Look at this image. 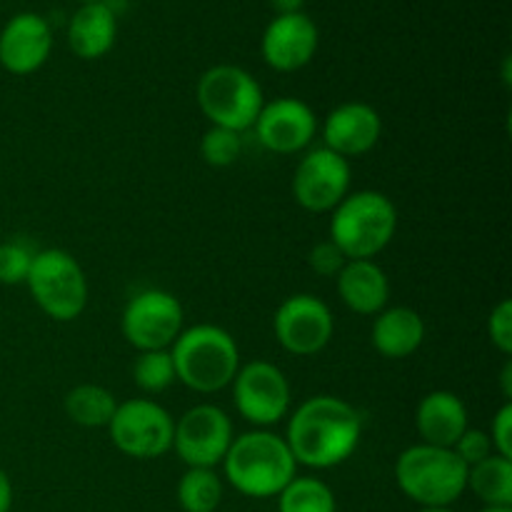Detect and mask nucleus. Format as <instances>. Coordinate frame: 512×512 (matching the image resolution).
Instances as JSON below:
<instances>
[{
	"mask_svg": "<svg viewBox=\"0 0 512 512\" xmlns=\"http://www.w3.org/2000/svg\"><path fill=\"white\" fill-rule=\"evenodd\" d=\"M363 438L358 410L335 395H315L288 415L285 443L295 463L313 470H330L353 458Z\"/></svg>",
	"mask_w": 512,
	"mask_h": 512,
	"instance_id": "1",
	"label": "nucleus"
},
{
	"mask_svg": "<svg viewBox=\"0 0 512 512\" xmlns=\"http://www.w3.org/2000/svg\"><path fill=\"white\" fill-rule=\"evenodd\" d=\"M220 468L233 490L255 500L278 498L298 475V463L283 435L258 428L233 438Z\"/></svg>",
	"mask_w": 512,
	"mask_h": 512,
	"instance_id": "2",
	"label": "nucleus"
},
{
	"mask_svg": "<svg viewBox=\"0 0 512 512\" xmlns=\"http://www.w3.org/2000/svg\"><path fill=\"white\" fill-rule=\"evenodd\" d=\"M175 380L200 395H213L230 388L240 368V348L233 335L220 325L200 323L183 328L173 345Z\"/></svg>",
	"mask_w": 512,
	"mask_h": 512,
	"instance_id": "3",
	"label": "nucleus"
},
{
	"mask_svg": "<svg viewBox=\"0 0 512 512\" xmlns=\"http://www.w3.org/2000/svg\"><path fill=\"white\" fill-rule=\"evenodd\" d=\"M395 483L420 508H450L468 490V465L453 448L418 443L395 460Z\"/></svg>",
	"mask_w": 512,
	"mask_h": 512,
	"instance_id": "4",
	"label": "nucleus"
},
{
	"mask_svg": "<svg viewBox=\"0 0 512 512\" xmlns=\"http://www.w3.org/2000/svg\"><path fill=\"white\" fill-rule=\"evenodd\" d=\"M398 230V208L380 190H355L340 200L330 218V240L348 260H373Z\"/></svg>",
	"mask_w": 512,
	"mask_h": 512,
	"instance_id": "5",
	"label": "nucleus"
},
{
	"mask_svg": "<svg viewBox=\"0 0 512 512\" xmlns=\"http://www.w3.org/2000/svg\"><path fill=\"white\" fill-rule=\"evenodd\" d=\"M200 113L215 128L248 133L253 130L265 105L263 88L258 80L240 65H213L205 70L195 88Z\"/></svg>",
	"mask_w": 512,
	"mask_h": 512,
	"instance_id": "6",
	"label": "nucleus"
},
{
	"mask_svg": "<svg viewBox=\"0 0 512 512\" xmlns=\"http://www.w3.org/2000/svg\"><path fill=\"white\" fill-rule=\"evenodd\" d=\"M35 305L55 323H73L88 308V278L78 260L63 248L35 253L28 280Z\"/></svg>",
	"mask_w": 512,
	"mask_h": 512,
	"instance_id": "7",
	"label": "nucleus"
},
{
	"mask_svg": "<svg viewBox=\"0 0 512 512\" xmlns=\"http://www.w3.org/2000/svg\"><path fill=\"white\" fill-rule=\"evenodd\" d=\"M175 420L153 398H130L118 403L108 425L110 440L133 460H158L173 450Z\"/></svg>",
	"mask_w": 512,
	"mask_h": 512,
	"instance_id": "8",
	"label": "nucleus"
},
{
	"mask_svg": "<svg viewBox=\"0 0 512 512\" xmlns=\"http://www.w3.org/2000/svg\"><path fill=\"white\" fill-rule=\"evenodd\" d=\"M230 388H233L235 410L253 428L268 430L290 415L293 390L275 363L253 360L240 365Z\"/></svg>",
	"mask_w": 512,
	"mask_h": 512,
	"instance_id": "9",
	"label": "nucleus"
},
{
	"mask_svg": "<svg viewBox=\"0 0 512 512\" xmlns=\"http://www.w3.org/2000/svg\"><path fill=\"white\" fill-rule=\"evenodd\" d=\"M185 310L173 293L148 288L135 293L125 303L120 315V330L125 343L138 353L148 350H170V345L183 333Z\"/></svg>",
	"mask_w": 512,
	"mask_h": 512,
	"instance_id": "10",
	"label": "nucleus"
},
{
	"mask_svg": "<svg viewBox=\"0 0 512 512\" xmlns=\"http://www.w3.org/2000/svg\"><path fill=\"white\" fill-rule=\"evenodd\" d=\"M233 420L223 408L200 403L175 420L173 450L185 468H218L233 443Z\"/></svg>",
	"mask_w": 512,
	"mask_h": 512,
	"instance_id": "11",
	"label": "nucleus"
},
{
	"mask_svg": "<svg viewBox=\"0 0 512 512\" xmlns=\"http://www.w3.org/2000/svg\"><path fill=\"white\" fill-rule=\"evenodd\" d=\"M273 333L280 348L298 358L323 353L335 333V320L328 303L318 295L295 293L278 305Z\"/></svg>",
	"mask_w": 512,
	"mask_h": 512,
	"instance_id": "12",
	"label": "nucleus"
},
{
	"mask_svg": "<svg viewBox=\"0 0 512 512\" xmlns=\"http://www.w3.org/2000/svg\"><path fill=\"white\" fill-rule=\"evenodd\" d=\"M350 160L328 148H313L293 173V198L308 213H333L350 193Z\"/></svg>",
	"mask_w": 512,
	"mask_h": 512,
	"instance_id": "13",
	"label": "nucleus"
},
{
	"mask_svg": "<svg viewBox=\"0 0 512 512\" xmlns=\"http://www.w3.org/2000/svg\"><path fill=\"white\" fill-rule=\"evenodd\" d=\"M255 138L265 150L278 155H295L308 150L318 133V115L300 98H275L263 105L253 125Z\"/></svg>",
	"mask_w": 512,
	"mask_h": 512,
	"instance_id": "14",
	"label": "nucleus"
},
{
	"mask_svg": "<svg viewBox=\"0 0 512 512\" xmlns=\"http://www.w3.org/2000/svg\"><path fill=\"white\" fill-rule=\"evenodd\" d=\"M318 43V25L313 23L310 15H275L260 40V53H263L268 68L278 70V73H295L315 58Z\"/></svg>",
	"mask_w": 512,
	"mask_h": 512,
	"instance_id": "15",
	"label": "nucleus"
},
{
	"mask_svg": "<svg viewBox=\"0 0 512 512\" xmlns=\"http://www.w3.org/2000/svg\"><path fill=\"white\" fill-rule=\"evenodd\" d=\"M383 138V118L373 105L363 100L340 103L323 120V148L340 158H360L370 153Z\"/></svg>",
	"mask_w": 512,
	"mask_h": 512,
	"instance_id": "16",
	"label": "nucleus"
},
{
	"mask_svg": "<svg viewBox=\"0 0 512 512\" xmlns=\"http://www.w3.org/2000/svg\"><path fill=\"white\" fill-rule=\"evenodd\" d=\"M53 50V30L38 13H18L0 30V65L13 75L43 68Z\"/></svg>",
	"mask_w": 512,
	"mask_h": 512,
	"instance_id": "17",
	"label": "nucleus"
},
{
	"mask_svg": "<svg viewBox=\"0 0 512 512\" xmlns=\"http://www.w3.org/2000/svg\"><path fill=\"white\" fill-rule=\"evenodd\" d=\"M415 428H418L420 443L435 445V448H453L460 435L470 428L468 408L460 395L450 390H433L423 395L415 410Z\"/></svg>",
	"mask_w": 512,
	"mask_h": 512,
	"instance_id": "18",
	"label": "nucleus"
},
{
	"mask_svg": "<svg viewBox=\"0 0 512 512\" xmlns=\"http://www.w3.org/2000/svg\"><path fill=\"white\" fill-rule=\"evenodd\" d=\"M118 38V13L108 0L83 3L68 25V45L80 60H98L113 50Z\"/></svg>",
	"mask_w": 512,
	"mask_h": 512,
	"instance_id": "19",
	"label": "nucleus"
},
{
	"mask_svg": "<svg viewBox=\"0 0 512 512\" xmlns=\"http://www.w3.org/2000/svg\"><path fill=\"white\" fill-rule=\"evenodd\" d=\"M338 295L348 310L358 315H378L388 308L390 280L375 260H348L340 270Z\"/></svg>",
	"mask_w": 512,
	"mask_h": 512,
	"instance_id": "20",
	"label": "nucleus"
},
{
	"mask_svg": "<svg viewBox=\"0 0 512 512\" xmlns=\"http://www.w3.org/2000/svg\"><path fill=\"white\" fill-rule=\"evenodd\" d=\"M373 348L388 360H403L418 353L425 340V320L408 305H393L375 315L370 330Z\"/></svg>",
	"mask_w": 512,
	"mask_h": 512,
	"instance_id": "21",
	"label": "nucleus"
},
{
	"mask_svg": "<svg viewBox=\"0 0 512 512\" xmlns=\"http://www.w3.org/2000/svg\"><path fill=\"white\" fill-rule=\"evenodd\" d=\"M468 490L485 508H512V460L493 453L468 468Z\"/></svg>",
	"mask_w": 512,
	"mask_h": 512,
	"instance_id": "22",
	"label": "nucleus"
},
{
	"mask_svg": "<svg viewBox=\"0 0 512 512\" xmlns=\"http://www.w3.org/2000/svg\"><path fill=\"white\" fill-rule=\"evenodd\" d=\"M65 415L80 428H108L113 420L118 400L103 385L83 383L75 385L63 400Z\"/></svg>",
	"mask_w": 512,
	"mask_h": 512,
	"instance_id": "23",
	"label": "nucleus"
},
{
	"mask_svg": "<svg viewBox=\"0 0 512 512\" xmlns=\"http://www.w3.org/2000/svg\"><path fill=\"white\" fill-rule=\"evenodd\" d=\"M183 512H218L223 503V478L213 468H188L178 483Z\"/></svg>",
	"mask_w": 512,
	"mask_h": 512,
	"instance_id": "24",
	"label": "nucleus"
},
{
	"mask_svg": "<svg viewBox=\"0 0 512 512\" xmlns=\"http://www.w3.org/2000/svg\"><path fill=\"white\" fill-rule=\"evenodd\" d=\"M278 512H338V503L325 480L295 475L278 495Z\"/></svg>",
	"mask_w": 512,
	"mask_h": 512,
	"instance_id": "25",
	"label": "nucleus"
},
{
	"mask_svg": "<svg viewBox=\"0 0 512 512\" xmlns=\"http://www.w3.org/2000/svg\"><path fill=\"white\" fill-rule=\"evenodd\" d=\"M133 383L140 393L160 395L175 383V368L170 350H148L138 353L133 363Z\"/></svg>",
	"mask_w": 512,
	"mask_h": 512,
	"instance_id": "26",
	"label": "nucleus"
},
{
	"mask_svg": "<svg viewBox=\"0 0 512 512\" xmlns=\"http://www.w3.org/2000/svg\"><path fill=\"white\" fill-rule=\"evenodd\" d=\"M200 155L210 168H230L243 155V135L210 125L200 140Z\"/></svg>",
	"mask_w": 512,
	"mask_h": 512,
	"instance_id": "27",
	"label": "nucleus"
},
{
	"mask_svg": "<svg viewBox=\"0 0 512 512\" xmlns=\"http://www.w3.org/2000/svg\"><path fill=\"white\" fill-rule=\"evenodd\" d=\"M38 250L23 238L0 243V285H25Z\"/></svg>",
	"mask_w": 512,
	"mask_h": 512,
	"instance_id": "28",
	"label": "nucleus"
},
{
	"mask_svg": "<svg viewBox=\"0 0 512 512\" xmlns=\"http://www.w3.org/2000/svg\"><path fill=\"white\" fill-rule=\"evenodd\" d=\"M488 338L498 353H503L505 358H510L512 355V303H510V298H503L493 310H490Z\"/></svg>",
	"mask_w": 512,
	"mask_h": 512,
	"instance_id": "29",
	"label": "nucleus"
},
{
	"mask_svg": "<svg viewBox=\"0 0 512 512\" xmlns=\"http://www.w3.org/2000/svg\"><path fill=\"white\" fill-rule=\"evenodd\" d=\"M345 263H348V258H345L343 250H340L330 238L315 243L308 255V265L313 268L315 275H320V278H338V273L345 268Z\"/></svg>",
	"mask_w": 512,
	"mask_h": 512,
	"instance_id": "30",
	"label": "nucleus"
},
{
	"mask_svg": "<svg viewBox=\"0 0 512 512\" xmlns=\"http://www.w3.org/2000/svg\"><path fill=\"white\" fill-rule=\"evenodd\" d=\"M453 450H455V455H458V458L468 465V468H473V465L483 463L485 458H490V455H493V443H490L488 430L468 428L463 435H460L458 443L453 445Z\"/></svg>",
	"mask_w": 512,
	"mask_h": 512,
	"instance_id": "31",
	"label": "nucleus"
},
{
	"mask_svg": "<svg viewBox=\"0 0 512 512\" xmlns=\"http://www.w3.org/2000/svg\"><path fill=\"white\" fill-rule=\"evenodd\" d=\"M488 435L490 443H493V453L500 455V458L512 460V403H505L493 415Z\"/></svg>",
	"mask_w": 512,
	"mask_h": 512,
	"instance_id": "32",
	"label": "nucleus"
},
{
	"mask_svg": "<svg viewBox=\"0 0 512 512\" xmlns=\"http://www.w3.org/2000/svg\"><path fill=\"white\" fill-rule=\"evenodd\" d=\"M13 510V483H10L8 473L0 468V512Z\"/></svg>",
	"mask_w": 512,
	"mask_h": 512,
	"instance_id": "33",
	"label": "nucleus"
},
{
	"mask_svg": "<svg viewBox=\"0 0 512 512\" xmlns=\"http://www.w3.org/2000/svg\"><path fill=\"white\" fill-rule=\"evenodd\" d=\"M308 0H270L273 10L278 15H290V13H303V5Z\"/></svg>",
	"mask_w": 512,
	"mask_h": 512,
	"instance_id": "34",
	"label": "nucleus"
},
{
	"mask_svg": "<svg viewBox=\"0 0 512 512\" xmlns=\"http://www.w3.org/2000/svg\"><path fill=\"white\" fill-rule=\"evenodd\" d=\"M500 385H503V395H505V403H510L512 398V360H505V368L500 373Z\"/></svg>",
	"mask_w": 512,
	"mask_h": 512,
	"instance_id": "35",
	"label": "nucleus"
},
{
	"mask_svg": "<svg viewBox=\"0 0 512 512\" xmlns=\"http://www.w3.org/2000/svg\"><path fill=\"white\" fill-rule=\"evenodd\" d=\"M418 512H455V510H450V508H420Z\"/></svg>",
	"mask_w": 512,
	"mask_h": 512,
	"instance_id": "36",
	"label": "nucleus"
},
{
	"mask_svg": "<svg viewBox=\"0 0 512 512\" xmlns=\"http://www.w3.org/2000/svg\"><path fill=\"white\" fill-rule=\"evenodd\" d=\"M480 512H512V508H483Z\"/></svg>",
	"mask_w": 512,
	"mask_h": 512,
	"instance_id": "37",
	"label": "nucleus"
},
{
	"mask_svg": "<svg viewBox=\"0 0 512 512\" xmlns=\"http://www.w3.org/2000/svg\"><path fill=\"white\" fill-rule=\"evenodd\" d=\"M80 3H95V0H80Z\"/></svg>",
	"mask_w": 512,
	"mask_h": 512,
	"instance_id": "38",
	"label": "nucleus"
}]
</instances>
